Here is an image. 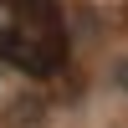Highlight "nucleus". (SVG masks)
<instances>
[{
	"label": "nucleus",
	"instance_id": "nucleus-1",
	"mask_svg": "<svg viewBox=\"0 0 128 128\" xmlns=\"http://www.w3.org/2000/svg\"><path fill=\"white\" fill-rule=\"evenodd\" d=\"M67 16L56 0H0V62L31 77L67 67Z\"/></svg>",
	"mask_w": 128,
	"mask_h": 128
}]
</instances>
